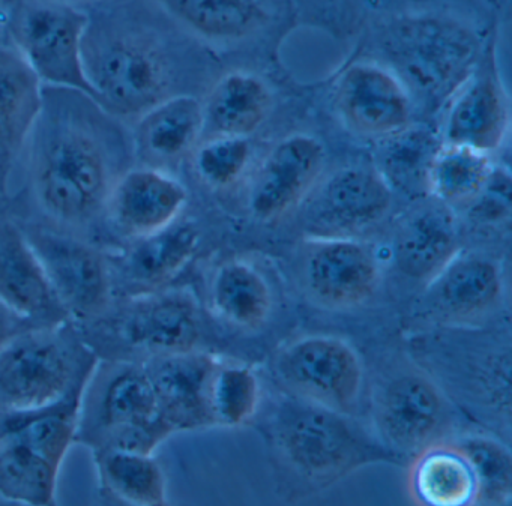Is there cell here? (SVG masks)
<instances>
[{"instance_id":"32","label":"cell","mask_w":512,"mask_h":506,"mask_svg":"<svg viewBox=\"0 0 512 506\" xmlns=\"http://www.w3.org/2000/svg\"><path fill=\"white\" fill-rule=\"evenodd\" d=\"M259 404L260 383L251 368L215 362L208 389L212 425L239 427L256 415Z\"/></svg>"},{"instance_id":"19","label":"cell","mask_w":512,"mask_h":506,"mask_svg":"<svg viewBox=\"0 0 512 506\" xmlns=\"http://www.w3.org/2000/svg\"><path fill=\"white\" fill-rule=\"evenodd\" d=\"M509 131V103L494 77L473 71L449 97L443 121L445 143L493 154Z\"/></svg>"},{"instance_id":"7","label":"cell","mask_w":512,"mask_h":506,"mask_svg":"<svg viewBox=\"0 0 512 506\" xmlns=\"http://www.w3.org/2000/svg\"><path fill=\"white\" fill-rule=\"evenodd\" d=\"M346 416L296 397L283 404L275 416L278 448L307 478H335L377 457L376 448Z\"/></svg>"},{"instance_id":"36","label":"cell","mask_w":512,"mask_h":506,"mask_svg":"<svg viewBox=\"0 0 512 506\" xmlns=\"http://www.w3.org/2000/svg\"><path fill=\"white\" fill-rule=\"evenodd\" d=\"M2 170H4V167H2V164H0V176H2Z\"/></svg>"},{"instance_id":"3","label":"cell","mask_w":512,"mask_h":506,"mask_svg":"<svg viewBox=\"0 0 512 506\" xmlns=\"http://www.w3.org/2000/svg\"><path fill=\"white\" fill-rule=\"evenodd\" d=\"M80 397L14 416L0 431V497L20 505L56 503L59 473L77 437Z\"/></svg>"},{"instance_id":"15","label":"cell","mask_w":512,"mask_h":506,"mask_svg":"<svg viewBox=\"0 0 512 506\" xmlns=\"http://www.w3.org/2000/svg\"><path fill=\"white\" fill-rule=\"evenodd\" d=\"M187 202V188L167 170L131 167L113 185L104 217L119 235L136 241L176 223Z\"/></svg>"},{"instance_id":"31","label":"cell","mask_w":512,"mask_h":506,"mask_svg":"<svg viewBox=\"0 0 512 506\" xmlns=\"http://www.w3.org/2000/svg\"><path fill=\"white\" fill-rule=\"evenodd\" d=\"M491 155L470 146L440 143L427 169V193L448 206L472 203L493 175Z\"/></svg>"},{"instance_id":"12","label":"cell","mask_w":512,"mask_h":506,"mask_svg":"<svg viewBox=\"0 0 512 506\" xmlns=\"http://www.w3.org/2000/svg\"><path fill=\"white\" fill-rule=\"evenodd\" d=\"M334 106L344 127L364 139H392L409 130L412 122L409 88L391 68L377 62H355L341 73Z\"/></svg>"},{"instance_id":"2","label":"cell","mask_w":512,"mask_h":506,"mask_svg":"<svg viewBox=\"0 0 512 506\" xmlns=\"http://www.w3.org/2000/svg\"><path fill=\"white\" fill-rule=\"evenodd\" d=\"M83 62L95 101L121 121H136L176 91L175 65L163 41L121 13L89 17Z\"/></svg>"},{"instance_id":"22","label":"cell","mask_w":512,"mask_h":506,"mask_svg":"<svg viewBox=\"0 0 512 506\" xmlns=\"http://www.w3.org/2000/svg\"><path fill=\"white\" fill-rule=\"evenodd\" d=\"M460 253V232L451 206L434 199L401 220L394 236V260L409 278L428 281Z\"/></svg>"},{"instance_id":"25","label":"cell","mask_w":512,"mask_h":506,"mask_svg":"<svg viewBox=\"0 0 512 506\" xmlns=\"http://www.w3.org/2000/svg\"><path fill=\"white\" fill-rule=\"evenodd\" d=\"M272 92L262 77L232 71L221 77L202 103L203 137H250L272 110Z\"/></svg>"},{"instance_id":"18","label":"cell","mask_w":512,"mask_h":506,"mask_svg":"<svg viewBox=\"0 0 512 506\" xmlns=\"http://www.w3.org/2000/svg\"><path fill=\"white\" fill-rule=\"evenodd\" d=\"M446 418L436 386L422 376L404 374L380 395L377 424L386 442L406 452H419L436 442Z\"/></svg>"},{"instance_id":"20","label":"cell","mask_w":512,"mask_h":506,"mask_svg":"<svg viewBox=\"0 0 512 506\" xmlns=\"http://www.w3.org/2000/svg\"><path fill=\"white\" fill-rule=\"evenodd\" d=\"M215 362L211 355L191 350L152 356L145 365L161 413L175 433L212 425L208 389Z\"/></svg>"},{"instance_id":"17","label":"cell","mask_w":512,"mask_h":506,"mask_svg":"<svg viewBox=\"0 0 512 506\" xmlns=\"http://www.w3.org/2000/svg\"><path fill=\"white\" fill-rule=\"evenodd\" d=\"M0 305L17 319L47 325L67 317L22 227L7 218L0 220Z\"/></svg>"},{"instance_id":"23","label":"cell","mask_w":512,"mask_h":506,"mask_svg":"<svg viewBox=\"0 0 512 506\" xmlns=\"http://www.w3.org/2000/svg\"><path fill=\"white\" fill-rule=\"evenodd\" d=\"M134 158L140 166L164 169L194 151L203 137L202 101L193 95L167 98L134 121Z\"/></svg>"},{"instance_id":"9","label":"cell","mask_w":512,"mask_h":506,"mask_svg":"<svg viewBox=\"0 0 512 506\" xmlns=\"http://www.w3.org/2000/svg\"><path fill=\"white\" fill-rule=\"evenodd\" d=\"M301 205L308 238H353L386 217L392 187L379 169L347 166L317 182Z\"/></svg>"},{"instance_id":"16","label":"cell","mask_w":512,"mask_h":506,"mask_svg":"<svg viewBox=\"0 0 512 506\" xmlns=\"http://www.w3.org/2000/svg\"><path fill=\"white\" fill-rule=\"evenodd\" d=\"M119 326L131 347L151 356L197 350L202 335L196 299L185 290L133 296Z\"/></svg>"},{"instance_id":"27","label":"cell","mask_w":512,"mask_h":506,"mask_svg":"<svg viewBox=\"0 0 512 506\" xmlns=\"http://www.w3.org/2000/svg\"><path fill=\"white\" fill-rule=\"evenodd\" d=\"M212 311L227 325L254 331L268 322L272 313L271 286L259 269L244 260L221 263L209 287Z\"/></svg>"},{"instance_id":"21","label":"cell","mask_w":512,"mask_h":506,"mask_svg":"<svg viewBox=\"0 0 512 506\" xmlns=\"http://www.w3.org/2000/svg\"><path fill=\"white\" fill-rule=\"evenodd\" d=\"M502 296V271L490 257L458 253L427 283L424 305L440 320L475 319L488 313Z\"/></svg>"},{"instance_id":"6","label":"cell","mask_w":512,"mask_h":506,"mask_svg":"<svg viewBox=\"0 0 512 506\" xmlns=\"http://www.w3.org/2000/svg\"><path fill=\"white\" fill-rule=\"evenodd\" d=\"M58 325L17 332L0 349V409L38 412L73 394V346Z\"/></svg>"},{"instance_id":"35","label":"cell","mask_w":512,"mask_h":506,"mask_svg":"<svg viewBox=\"0 0 512 506\" xmlns=\"http://www.w3.org/2000/svg\"><path fill=\"white\" fill-rule=\"evenodd\" d=\"M13 317L16 316H13L10 311L5 310V308L0 305V349L5 346V343H7L14 334H17V332L14 331L13 322H11Z\"/></svg>"},{"instance_id":"26","label":"cell","mask_w":512,"mask_h":506,"mask_svg":"<svg viewBox=\"0 0 512 506\" xmlns=\"http://www.w3.org/2000/svg\"><path fill=\"white\" fill-rule=\"evenodd\" d=\"M44 85L16 49L0 47V164L28 143L43 106Z\"/></svg>"},{"instance_id":"24","label":"cell","mask_w":512,"mask_h":506,"mask_svg":"<svg viewBox=\"0 0 512 506\" xmlns=\"http://www.w3.org/2000/svg\"><path fill=\"white\" fill-rule=\"evenodd\" d=\"M199 245V229L178 220L160 232L136 239L119 260V274L130 289H137L133 296L164 289L193 260Z\"/></svg>"},{"instance_id":"4","label":"cell","mask_w":512,"mask_h":506,"mask_svg":"<svg viewBox=\"0 0 512 506\" xmlns=\"http://www.w3.org/2000/svg\"><path fill=\"white\" fill-rule=\"evenodd\" d=\"M88 23V14L67 0H17L10 32L14 49L44 86L74 89L94 98L83 62Z\"/></svg>"},{"instance_id":"33","label":"cell","mask_w":512,"mask_h":506,"mask_svg":"<svg viewBox=\"0 0 512 506\" xmlns=\"http://www.w3.org/2000/svg\"><path fill=\"white\" fill-rule=\"evenodd\" d=\"M455 445L463 452L475 476V503L502 505L508 502L512 491V460L508 449L484 436L461 437Z\"/></svg>"},{"instance_id":"10","label":"cell","mask_w":512,"mask_h":506,"mask_svg":"<svg viewBox=\"0 0 512 506\" xmlns=\"http://www.w3.org/2000/svg\"><path fill=\"white\" fill-rule=\"evenodd\" d=\"M67 317L94 319L112 298V269L86 242L43 227L23 229Z\"/></svg>"},{"instance_id":"29","label":"cell","mask_w":512,"mask_h":506,"mask_svg":"<svg viewBox=\"0 0 512 506\" xmlns=\"http://www.w3.org/2000/svg\"><path fill=\"white\" fill-rule=\"evenodd\" d=\"M190 31L215 43H236L262 31L271 19L266 0H167Z\"/></svg>"},{"instance_id":"11","label":"cell","mask_w":512,"mask_h":506,"mask_svg":"<svg viewBox=\"0 0 512 506\" xmlns=\"http://www.w3.org/2000/svg\"><path fill=\"white\" fill-rule=\"evenodd\" d=\"M94 449L124 448L154 454L172 430L145 365L118 368L101 391L95 409Z\"/></svg>"},{"instance_id":"28","label":"cell","mask_w":512,"mask_h":506,"mask_svg":"<svg viewBox=\"0 0 512 506\" xmlns=\"http://www.w3.org/2000/svg\"><path fill=\"white\" fill-rule=\"evenodd\" d=\"M409 487L422 505L475 503V476L455 443L434 442L421 449L410 467Z\"/></svg>"},{"instance_id":"30","label":"cell","mask_w":512,"mask_h":506,"mask_svg":"<svg viewBox=\"0 0 512 506\" xmlns=\"http://www.w3.org/2000/svg\"><path fill=\"white\" fill-rule=\"evenodd\" d=\"M94 460L101 488L119 502L136 506L166 505V476L154 454L97 448Z\"/></svg>"},{"instance_id":"5","label":"cell","mask_w":512,"mask_h":506,"mask_svg":"<svg viewBox=\"0 0 512 506\" xmlns=\"http://www.w3.org/2000/svg\"><path fill=\"white\" fill-rule=\"evenodd\" d=\"M386 53L404 85L428 97H451L475 71L478 43L467 29L439 17L406 19L386 37Z\"/></svg>"},{"instance_id":"14","label":"cell","mask_w":512,"mask_h":506,"mask_svg":"<svg viewBox=\"0 0 512 506\" xmlns=\"http://www.w3.org/2000/svg\"><path fill=\"white\" fill-rule=\"evenodd\" d=\"M326 164L322 140L290 134L266 154L254 173L247 205L256 220L269 223L304 202L320 181Z\"/></svg>"},{"instance_id":"13","label":"cell","mask_w":512,"mask_h":506,"mask_svg":"<svg viewBox=\"0 0 512 506\" xmlns=\"http://www.w3.org/2000/svg\"><path fill=\"white\" fill-rule=\"evenodd\" d=\"M301 274L308 296L329 310L365 304L380 281L376 254L355 238H308Z\"/></svg>"},{"instance_id":"34","label":"cell","mask_w":512,"mask_h":506,"mask_svg":"<svg viewBox=\"0 0 512 506\" xmlns=\"http://www.w3.org/2000/svg\"><path fill=\"white\" fill-rule=\"evenodd\" d=\"M191 155L197 178L208 187L223 190L247 172L253 148L248 137H208L200 140Z\"/></svg>"},{"instance_id":"8","label":"cell","mask_w":512,"mask_h":506,"mask_svg":"<svg viewBox=\"0 0 512 506\" xmlns=\"http://www.w3.org/2000/svg\"><path fill=\"white\" fill-rule=\"evenodd\" d=\"M275 371L296 397L352 415L361 397L364 370L356 350L341 338L310 335L280 350Z\"/></svg>"},{"instance_id":"1","label":"cell","mask_w":512,"mask_h":506,"mask_svg":"<svg viewBox=\"0 0 512 506\" xmlns=\"http://www.w3.org/2000/svg\"><path fill=\"white\" fill-rule=\"evenodd\" d=\"M122 124L85 92L44 86L26 145L35 196L49 217L85 226L104 215L113 185L136 160Z\"/></svg>"}]
</instances>
